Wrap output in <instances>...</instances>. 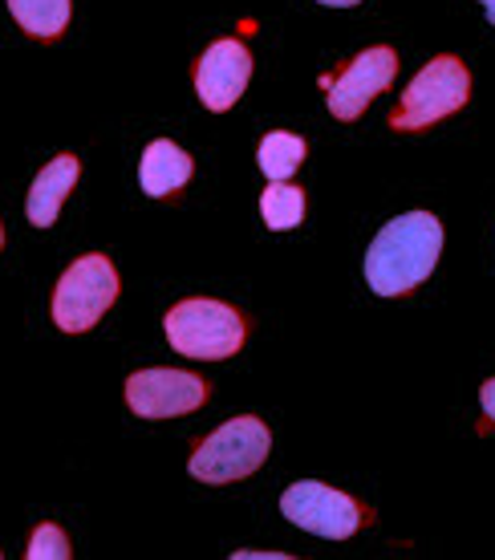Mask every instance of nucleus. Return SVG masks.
Instances as JSON below:
<instances>
[{"label":"nucleus","instance_id":"nucleus-11","mask_svg":"<svg viewBox=\"0 0 495 560\" xmlns=\"http://www.w3.org/2000/svg\"><path fill=\"white\" fill-rule=\"evenodd\" d=\"M191 175H196V159L184 147H175L170 139H155L142 151L139 183L151 199H167L175 191H184L187 183H191Z\"/></svg>","mask_w":495,"mask_h":560},{"label":"nucleus","instance_id":"nucleus-1","mask_svg":"<svg viewBox=\"0 0 495 560\" xmlns=\"http://www.w3.org/2000/svg\"><path fill=\"white\" fill-rule=\"evenodd\" d=\"M443 256V224L431 211H406L374 236L366 253V284L378 296H406Z\"/></svg>","mask_w":495,"mask_h":560},{"label":"nucleus","instance_id":"nucleus-12","mask_svg":"<svg viewBox=\"0 0 495 560\" xmlns=\"http://www.w3.org/2000/svg\"><path fill=\"white\" fill-rule=\"evenodd\" d=\"M9 13H13V21L25 28L28 37L54 42L70 25L73 4L70 0H9Z\"/></svg>","mask_w":495,"mask_h":560},{"label":"nucleus","instance_id":"nucleus-5","mask_svg":"<svg viewBox=\"0 0 495 560\" xmlns=\"http://www.w3.org/2000/svg\"><path fill=\"white\" fill-rule=\"evenodd\" d=\"M118 268H114L110 256L102 253H85L78 256L54 289V325L61 334H85L106 317V308L118 301Z\"/></svg>","mask_w":495,"mask_h":560},{"label":"nucleus","instance_id":"nucleus-2","mask_svg":"<svg viewBox=\"0 0 495 560\" xmlns=\"http://www.w3.org/2000/svg\"><path fill=\"white\" fill-rule=\"evenodd\" d=\"M163 329H167L170 350L196 362H224L248 341V317L212 296H187L179 305H170Z\"/></svg>","mask_w":495,"mask_h":560},{"label":"nucleus","instance_id":"nucleus-15","mask_svg":"<svg viewBox=\"0 0 495 560\" xmlns=\"http://www.w3.org/2000/svg\"><path fill=\"white\" fill-rule=\"evenodd\" d=\"M28 560H70L73 548H70V536L61 533L57 524H37L33 536H28V548H25Z\"/></svg>","mask_w":495,"mask_h":560},{"label":"nucleus","instance_id":"nucleus-9","mask_svg":"<svg viewBox=\"0 0 495 560\" xmlns=\"http://www.w3.org/2000/svg\"><path fill=\"white\" fill-rule=\"evenodd\" d=\"M252 78V54L236 37H220L196 61V94L212 114L232 110Z\"/></svg>","mask_w":495,"mask_h":560},{"label":"nucleus","instance_id":"nucleus-10","mask_svg":"<svg viewBox=\"0 0 495 560\" xmlns=\"http://www.w3.org/2000/svg\"><path fill=\"white\" fill-rule=\"evenodd\" d=\"M78 175H82V159H78V154H57L54 163H45L25 199L28 224L54 228L57 215H61V203H66V196H70L73 183H78Z\"/></svg>","mask_w":495,"mask_h":560},{"label":"nucleus","instance_id":"nucleus-13","mask_svg":"<svg viewBox=\"0 0 495 560\" xmlns=\"http://www.w3.org/2000/svg\"><path fill=\"white\" fill-rule=\"evenodd\" d=\"M305 154H309V147H305V139H300V135L272 130V135H264V139H260L256 163H260V171H264L272 183H281V179H293V175H297L300 163H305Z\"/></svg>","mask_w":495,"mask_h":560},{"label":"nucleus","instance_id":"nucleus-8","mask_svg":"<svg viewBox=\"0 0 495 560\" xmlns=\"http://www.w3.org/2000/svg\"><path fill=\"white\" fill-rule=\"evenodd\" d=\"M203 402H208V382L187 370L155 365V370H139L127 378V407L139 419H179V415L199 410Z\"/></svg>","mask_w":495,"mask_h":560},{"label":"nucleus","instance_id":"nucleus-20","mask_svg":"<svg viewBox=\"0 0 495 560\" xmlns=\"http://www.w3.org/2000/svg\"><path fill=\"white\" fill-rule=\"evenodd\" d=\"M0 248H4V224H0Z\"/></svg>","mask_w":495,"mask_h":560},{"label":"nucleus","instance_id":"nucleus-4","mask_svg":"<svg viewBox=\"0 0 495 560\" xmlns=\"http://www.w3.org/2000/svg\"><path fill=\"white\" fill-rule=\"evenodd\" d=\"M471 98V73L455 54L431 57L423 70L414 73L411 85L402 90L398 106L390 110V130H426L451 118L468 106Z\"/></svg>","mask_w":495,"mask_h":560},{"label":"nucleus","instance_id":"nucleus-17","mask_svg":"<svg viewBox=\"0 0 495 560\" xmlns=\"http://www.w3.org/2000/svg\"><path fill=\"white\" fill-rule=\"evenodd\" d=\"M248 557H264V560H288V552H256V548H240L236 560H248Z\"/></svg>","mask_w":495,"mask_h":560},{"label":"nucleus","instance_id":"nucleus-3","mask_svg":"<svg viewBox=\"0 0 495 560\" xmlns=\"http://www.w3.org/2000/svg\"><path fill=\"white\" fill-rule=\"evenodd\" d=\"M269 451H272L269 427L256 419V415H240V419H227L224 427H215L208 439H199L196 455L187 459V471L199 483L224 488V483H240L252 471H260L264 459H269Z\"/></svg>","mask_w":495,"mask_h":560},{"label":"nucleus","instance_id":"nucleus-6","mask_svg":"<svg viewBox=\"0 0 495 560\" xmlns=\"http://www.w3.org/2000/svg\"><path fill=\"white\" fill-rule=\"evenodd\" d=\"M281 516L297 524L300 533L326 536V540H350L369 524V512L354 495L317 483V479H297L281 495Z\"/></svg>","mask_w":495,"mask_h":560},{"label":"nucleus","instance_id":"nucleus-16","mask_svg":"<svg viewBox=\"0 0 495 560\" xmlns=\"http://www.w3.org/2000/svg\"><path fill=\"white\" fill-rule=\"evenodd\" d=\"M480 402H483V415L495 422V378H487L480 386Z\"/></svg>","mask_w":495,"mask_h":560},{"label":"nucleus","instance_id":"nucleus-18","mask_svg":"<svg viewBox=\"0 0 495 560\" xmlns=\"http://www.w3.org/2000/svg\"><path fill=\"white\" fill-rule=\"evenodd\" d=\"M317 4H326V9H354L362 0H317Z\"/></svg>","mask_w":495,"mask_h":560},{"label":"nucleus","instance_id":"nucleus-14","mask_svg":"<svg viewBox=\"0 0 495 560\" xmlns=\"http://www.w3.org/2000/svg\"><path fill=\"white\" fill-rule=\"evenodd\" d=\"M260 215L272 232H293V228L305 220V191L293 187L288 179L269 183L264 196H260Z\"/></svg>","mask_w":495,"mask_h":560},{"label":"nucleus","instance_id":"nucleus-19","mask_svg":"<svg viewBox=\"0 0 495 560\" xmlns=\"http://www.w3.org/2000/svg\"><path fill=\"white\" fill-rule=\"evenodd\" d=\"M480 4H483V13H487V21L495 25V0H480Z\"/></svg>","mask_w":495,"mask_h":560},{"label":"nucleus","instance_id":"nucleus-7","mask_svg":"<svg viewBox=\"0 0 495 560\" xmlns=\"http://www.w3.org/2000/svg\"><path fill=\"white\" fill-rule=\"evenodd\" d=\"M394 73H398V54L390 45H369V49H362L338 78H321L326 98H329V114H333L338 122L362 118L369 102L390 90Z\"/></svg>","mask_w":495,"mask_h":560}]
</instances>
